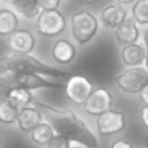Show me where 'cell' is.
<instances>
[{
  "label": "cell",
  "mask_w": 148,
  "mask_h": 148,
  "mask_svg": "<svg viewBox=\"0 0 148 148\" xmlns=\"http://www.w3.org/2000/svg\"><path fill=\"white\" fill-rule=\"evenodd\" d=\"M72 36L79 44H87L99 30L97 18L88 10H79L70 18Z\"/></svg>",
  "instance_id": "cell-4"
},
{
  "label": "cell",
  "mask_w": 148,
  "mask_h": 148,
  "mask_svg": "<svg viewBox=\"0 0 148 148\" xmlns=\"http://www.w3.org/2000/svg\"><path fill=\"white\" fill-rule=\"evenodd\" d=\"M121 60L125 66H140L146 60V48L138 42L123 46L121 49Z\"/></svg>",
  "instance_id": "cell-13"
},
{
  "label": "cell",
  "mask_w": 148,
  "mask_h": 148,
  "mask_svg": "<svg viewBox=\"0 0 148 148\" xmlns=\"http://www.w3.org/2000/svg\"><path fill=\"white\" fill-rule=\"evenodd\" d=\"M139 96H140V100L144 105H148V83L147 86L139 92Z\"/></svg>",
  "instance_id": "cell-28"
},
{
  "label": "cell",
  "mask_w": 148,
  "mask_h": 148,
  "mask_svg": "<svg viewBox=\"0 0 148 148\" xmlns=\"http://www.w3.org/2000/svg\"><path fill=\"white\" fill-rule=\"evenodd\" d=\"M0 72L12 74V73H38L43 75L62 77L69 78L72 73L62 72L48 64L38 60L36 57L30 56V53H12L0 57Z\"/></svg>",
  "instance_id": "cell-2"
},
{
  "label": "cell",
  "mask_w": 148,
  "mask_h": 148,
  "mask_svg": "<svg viewBox=\"0 0 148 148\" xmlns=\"http://www.w3.org/2000/svg\"><path fill=\"white\" fill-rule=\"evenodd\" d=\"M43 121V113L34 104L20 108L17 116V126L22 133H30L38 123Z\"/></svg>",
  "instance_id": "cell-11"
},
{
  "label": "cell",
  "mask_w": 148,
  "mask_h": 148,
  "mask_svg": "<svg viewBox=\"0 0 148 148\" xmlns=\"http://www.w3.org/2000/svg\"><path fill=\"white\" fill-rule=\"evenodd\" d=\"M109 148H134V146L126 139H117L110 144Z\"/></svg>",
  "instance_id": "cell-25"
},
{
  "label": "cell",
  "mask_w": 148,
  "mask_h": 148,
  "mask_svg": "<svg viewBox=\"0 0 148 148\" xmlns=\"http://www.w3.org/2000/svg\"><path fill=\"white\" fill-rule=\"evenodd\" d=\"M94 91L91 81L84 75L72 74L64 86L65 96L75 105H83Z\"/></svg>",
  "instance_id": "cell-6"
},
{
  "label": "cell",
  "mask_w": 148,
  "mask_h": 148,
  "mask_svg": "<svg viewBox=\"0 0 148 148\" xmlns=\"http://www.w3.org/2000/svg\"><path fill=\"white\" fill-rule=\"evenodd\" d=\"M148 83V70L146 68H127L116 77V84L125 94L139 95Z\"/></svg>",
  "instance_id": "cell-5"
},
{
  "label": "cell",
  "mask_w": 148,
  "mask_h": 148,
  "mask_svg": "<svg viewBox=\"0 0 148 148\" xmlns=\"http://www.w3.org/2000/svg\"><path fill=\"white\" fill-rule=\"evenodd\" d=\"M143 42H144V48H146V60H144V64H146V69L148 70V29L143 31Z\"/></svg>",
  "instance_id": "cell-27"
},
{
  "label": "cell",
  "mask_w": 148,
  "mask_h": 148,
  "mask_svg": "<svg viewBox=\"0 0 148 148\" xmlns=\"http://www.w3.org/2000/svg\"><path fill=\"white\" fill-rule=\"evenodd\" d=\"M100 17H101L103 23L107 27L116 29L127 17V13H126V10L120 4H110V5H107L101 10V16Z\"/></svg>",
  "instance_id": "cell-15"
},
{
  "label": "cell",
  "mask_w": 148,
  "mask_h": 148,
  "mask_svg": "<svg viewBox=\"0 0 148 148\" xmlns=\"http://www.w3.org/2000/svg\"><path fill=\"white\" fill-rule=\"evenodd\" d=\"M0 148H1V139H0Z\"/></svg>",
  "instance_id": "cell-33"
},
{
  "label": "cell",
  "mask_w": 148,
  "mask_h": 148,
  "mask_svg": "<svg viewBox=\"0 0 148 148\" xmlns=\"http://www.w3.org/2000/svg\"><path fill=\"white\" fill-rule=\"evenodd\" d=\"M9 81L16 86L23 87L29 91H35L40 88H64L68 78L62 77L43 75L38 73H12L9 74Z\"/></svg>",
  "instance_id": "cell-3"
},
{
  "label": "cell",
  "mask_w": 148,
  "mask_h": 148,
  "mask_svg": "<svg viewBox=\"0 0 148 148\" xmlns=\"http://www.w3.org/2000/svg\"><path fill=\"white\" fill-rule=\"evenodd\" d=\"M65 18L57 9H43L36 17V29L44 36H56L65 30Z\"/></svg>",
  "instance_id": "cell-8"
},
{
  "label": "cell",
  "mask_w": 148,
  "mask_h": 148,
  "mask_svg": "<svg viewBox=\"0 0 148 148\" xmlns=\"http://www.w3.org/2000/svg\"><path fill=\"white\" fill-rule=\"evenodd\" d=\"M8 47L14 53H30L35 47V38L29 30H16L8 38Z\"/></svg>",
  "instance_id": "cell-10"
},
{
  "label": "cell",
  "mask_w": 148,
  "mask_h": 148,
  "mask_svg": "<svg viewBox=\"0 0 148 148\" xmlns=\"http://www.w3.org/2000/svg\"><path fill=\"white\" fill-rule=\"evenodd\" d=\"M126 127V116L118 109H109L96 117V129L100 136H110L122 133Z\"/></svg>",
  "instance_id": "cell-7"
},
{
  "label": "cell",
  "mask_w": 148,
  "mask_h": 148,
  "mask_svg": "<svg viewBox=\"0 0 148 148\" xmlns=\"http://www.w3.org/2000/svg\"><path fill=\"white\" fill-rule=\"evenodd\" d=\"M70 148H84V147H75V146H73V147H70Z\"/></svg>",
  "instance_id": "cell-31"
},
{
  "label": "cell",
  "mask_w": 148,
  "mask_h": 148,
  "mask_svg": "<svg viewBox=\"0 0 148 148\" xmlns=\"http://www.w3.org/2000/svg\"><path fill=\"white\" fill-rule=\"evenodd\" d=\"M83 1H87V3H94V1H96V0H83Z\"/></svg>",
  "instance_id": "cell-30"
},
{
  "label": "cell",
  "mask_w": 148,
  "mask_h": 148,
  "mask_svg": "<svg viewBox=\"0 0 148 148\" xmlns=\"http://www.w3.org/2000/svg\"><path fill=\"white\" fill-rule=\"evenodd\" d=\"M20 108L14 105L9 100H1L0 101V123L3 125H12L17 121V116Z\"/></svg>",
  "instance_id": "cell-20"
},
{
  "label": "cell",
  "mask_w": 148,
  "mask_h": 148,
  "mask_svg": "<svg viewBox=\"0 0 148 148\" xmlns=\"http://www.w3.org/2000/svg\"><path fill=\"white\" fill-rule=\"evenodd\" d=\"M33 104L48 116V121L53 126L56 134L68 138L72 143L81 144L86 148H100L94 133L73 110L68 108H57L38 100H34Z\"/></svg>",
  "instance_id": "cell-1"
},
{
  "label": "cell",
  "mask_w": 148,
  "mask_h": 148,
  "mask_svg": "<svg viewBox=\"0 0 148 148\" xmlns=\"http://www.w3.org/2000/svg\"><path fill=\"white\" fill-rule=\"evenodd\" d=\"M44 147L46 148H70L72 147V142L68 138H65V136L56 134Z\"/></svg>",
  "instance_id": "cell-22"
},
{
  "label": "cell",
  "mask_w": 148,
  "mask_h": 148,
  "mask_svg": "<svg viewBox=\"0 0 148 148\" xmlns=\"http://www.w3.org/2000/svg\"><path fill=\"white\" fill-rule=\"evenodd\" d=\"M116 1H117L118 4H121V5H127V4H131V3H134L135 0H116Z\"/></svg>",
  "instance_id": "cell-29"
},
{
  "label": "cell",
  "mask_w": 148,
  "mask_h": 148,
  "mask_svg": "<svg viewBox=\"0 0 148 148\" xmlns=\"http://www.w3.org/2000/svg\"><path fill=\"white\" fill-rule=\"evenodd\" d=\"M3 1H12V0H3Z\"/></svg>",
  "instance_id": "cell-32"
},
{
  "label": "cell",
  "mask_w": 148,
  "mask_h": 148,
  "mask_svg": "<svg viewBox=\"0 0 148 148\" xmlns=\"http://www.w3.org/2000/svg\"><path fill=\"white\" fill-rule=\"evenodd\" d=\"M12 82L9 79L0 75V101L8 99V95H9V91L12 90Z\"/></svg>",
  "instance_id": "cell-23"
},
{
  "label": "cell",
  "mask_w": 148,
  "mask_h": 148,
  "mask_svg": "<svg viewBox=\"0 0 148 148\" xmlns=\"http://www.w3.org/2000/svg\"><path fill=\"white\" fill-rule=\"evenodd\" d=\"M84 112L90 116H97L103 114L104 112L112 109L113 108V96L109 92V90L104 88V87H99V88L94 90L87 101L83 104Z\"/></svg>",
  "instance_id": "cell-9"
},
{
  "label": "cell",
  "mask_w": 148,
  "mask_h": 148,
  "mask_svg": "<svg viewBox=\"0 0 148 148\" xmlns=\"http://www.w3.org/2000/svg\"><path fill=\"white\" fill-rule=\"evenodd\" d=\"M147 148H148V143H147Z\"/></svg>",
  "instance_id": "cell-34"
},
{
  "label": "cell",
  "mask_w": 148,
  "mask_h": 148,
  "mask_svg": "<svg viewBox=\"0 0 148 148\" xmlns=\"http://www.w3.org/2000/svg\"><path fill=\"white\" fill-rule=\"evenodd\" d=\"M12 7L14 10L27 20H34L42 12L40 5L38 4V0H12Z\"/></svg>",
  "instance_id": "cell-17"
},
{
  "label": "cell",
  "mask_w": 148,
  "mask_h": 148,
  "mask_svg": "<svg viewBox=\"0 0 148 148\" xmlns=\"http://www.w3.org/2000/svg\"><path fill=\"white\" fill-rule=\"evenodd\" d=\"M55 135H56V131L53 126L49 123V121L44 120L30 131V139L38 146H46Z\"/></svg>",
  "instance_id": "cell-16"
},
{
  "label": "cell",
  "mask_w": 148,
  "mask_h": 148,
  "mask_svg": "<svg viewBox=\"0 0 148 148\" xmlns=\"http://www.w3.org/2000/svg\"><path fill=\"white\" fill-rule=\"evenodd\" d=\"M38 4L42 9H57L60 5V0H38Z\"/></svg>",
  "instance_id": "cell-24"
},
{
  "label": "cell",
  "mask_w": 148,
  "mask_h": 148,
  "mask_svg": "<svg viewBox=\"0 0 148 148\" xmlns=\"http://www.w3.org/2000/svg\"><path fill=\"white\" fill-rule=\"evenodd\" d=\"M114 33L118 44L122 47L131 43H136L139 39V29L133 17H126L114 29Z\"/></svg>",
  "instance_id": "cell-12"
},
{
  "label": "cell",
  "mask_w": 148,
  "mask_h": 148,
  "mask_svg": "<svg viewBox=\"0 0 148 148\" xmlns=\"http://www.w3.org/2000/svg\"><path fill=\"white\" fill-rule=\"evenodd\" d=\"M131 14L136 23L148 25V0H138L133 5Z\"/></svg>",
  "instance_id": "cell-21"
},
{
  "label": "cell",
  "mask_w": 148,
  "mask_h": 148,
  "mask_svg": "<svg viewBox=\"0 0 148 148\" xmlns=\"http://www.w3.org/2000/svg\"><path fill=\"white\" fill-rule=\"evenodd\" d=\"M140 120L143 122L144 127L148 129V105H144L140 110Z\"/></svg>",
  "instance_id": "cell-26"
},
{
  "label": "cell",
  "mask_w": 148,
  "mask_h": 148,
  "mask_svg": "<svg viewBox=\"0 0 148 148\" xmlns=\"http://www.w3.org/2000/svg\"><path fill=\"white\" fill-rule=\"evenodd\" d=\"M18 29V17L13 10L0 9V36H9Z\"/></svg>",
  "instance_id": "cell-18"
},
{
  "label": "cell",
  "mask_w": 148,
  "mask_h": 148,
  "mask_svg": "<svg viewBox=\"0 0 148 148\" xmlns=\"http://www.w3.org/2000/svg\"><path fill=\"white\" fill-rule=\"evenodd\" d=\"M8 100L12 101L14 105H17L18 108H22V107L31 105L35 99H34L33 91H29V90L23 88V87L16 86V87H12V90L9 91Z\"/></svg>",
  "instance_id": "cell-19"
},
{
  "label": "cell",
  "mask_w": 148,
  "mask_h": 148,
  "mask_svg": "<svg viewBox=\"0 0 148 148\" xmlns=\"http://www.w3.org/2000/svg\"><path fill=\"white\" fill-rule=\"evenodd\" d=\"M52 57L57 64L68 65L74 60L77 55V49L72 42L66 39H59L52 47Z\"/></svg>",
  "instance_id": "cell-14"
}]
</instances>
